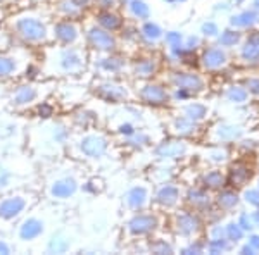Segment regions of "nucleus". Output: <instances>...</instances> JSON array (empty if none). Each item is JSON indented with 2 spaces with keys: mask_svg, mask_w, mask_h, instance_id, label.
Listing matches in <instances>:
<instances>
[{
  "mask_svg": "<svg viewBox=\"0 0 259 255\" xmlns=\"http://www.w3.org/2000/svg\"><path fill=\"white\" fill-rule=\"evenodd\" d=\"M31 193H14L7 196H0V223H12L24 214L26 209L31 207Z\"/></svg>",
  "mask_w": 259,
  "mask_h": 255,
  "instance_id": "nucleus-1",
  "label": "nucleus"
},
{
  "mask_svg": "<svg viewBox=\"0 0 259 255\" xmlns=\"http://www.w3.org/2000/svg\"><path fill=\"white\" fill-rule=\"evenodd\" d=\"M76 188H78V183L74 181V178L61 176V178H57L56 181L50 183L49 193L54 200H66L76 191Z\"/></svg>",
  "mask_w": 259,
  "mask_h": 255,
  "instance_id": "nucleus-3",
  "label": "nucleus"
},
{
  "mask_svg": "<svg viewBox=\"0 0 259 255\" xmlns=\"http://www.w3.org/2000/svg\"><path fill=\"white\" fill-rule=\"evenodd\" d=\"M35 88L36 86H19V90L16 91V95H12V100H14L16 106H30V104L35 100Z\"/></svg>",
  "mask_w": 259,
  "mask_h": 255,
  "instance_id": "nucleus-4",
  "label": "nucleus"
},
{
  "mask_svg": "<svg viewBox=\"0 0 259 255\" xmlns=\"http://www.w3.org/2000/svg\"><path fill=\"white\" fill-rule=\"evenodd\" d=\"M19 69V61L14 56H0V78L12 76Z\"/></svg>",
  "mask_w": 259,
  "mask_h": 255,
  "instance_id": "nucleus-5",
  "label": "nucleus"
},
{
  "mask_svg": "<svg viewBox=\"0 0 259 255\" xmlns=\"http://www.w3.org/2000/svg\"><path fill=\"white\" fill-rule=\"evenodd\" d=\"M54 31H56V36H59L64 43H73L74 38H76V35H74V26L69 23L59 24L57 30H54Z\"/></svg>",
  "mask_w": 259,
  "mask_h": 255,
  "instance_id": "nucleus-6",
  "label": "nucleus"
},
{
  "mask_svg": "<svg viewBox=\"0 0 259 255\" xmlns=\"http://www.w3.org/2000/svg\"><path fill=\"white\" fill-rule=\"evenodd\" d=\"M16 30H18V35L24 41H30V43H40V41H45L49 38L45 23L31 14L19 16L18 21H16Z\"/></svg>",
  "mask_w": 259,
  "mask_h": 255,
  "instance_id": "nucleus-2",
  "label": "nucleus"
}]
</instances>
